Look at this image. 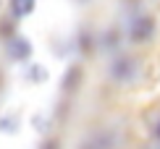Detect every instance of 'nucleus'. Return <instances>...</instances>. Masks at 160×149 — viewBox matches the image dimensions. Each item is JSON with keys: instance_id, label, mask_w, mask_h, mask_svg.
I'll list each match as a JSON object with an SVG mask.
<instances>
[{"instance_id": "nucleus-1", "label": "nucleus", "mask_w": 160, "mask_h": 149, "mask_svg": "<svg viewBox=\"0 0 160 149\" xmlns=\"http://www.w3.org/2000/svg\"><path fill=\"white\" fill-rule=\"evenodd\" d=\"M126 34L137 45L150 42L155 37V18H152V13H139V16H134L129 21V26H126Z\"/></svg>"}, {"instance_id": "nucleus-2", "label": "nucleus", "mask_w": 160, "mask_h": 149, "mask_svg": "<svg viewBox=\"0 0 160 149\" xmlns=\"http://www.w3.org/2000/svg\"><path fill=\"white\" fill-rule=\"evenodd\" d=\"M110 76L113 81H131L137 76V60L131 58V55H118V58H113V63H110Z\"/></svg>"}, {"instance_id": "nucleus-3", "label": "nucleus", "mask_w": 160, "mask_h": 149, "mask_svg": "<svg viewBox=\"0 0 160 149\" xmlns=\"http://www.w3.org/2000/svg\"><path fill=\"white\" fill-rule=\"evenodd\" d=\"M8 58L11 60H29L32 58V42L24 34L11 37V42H8Z\"/></svg>"}, {"instance_id": "nucleus-4", "label": "nucleus", "mask_w": 160, "mask_h": 149, "mask_svg": "<svg viewBox=\"0 0 160 149\" xmlns=\"http://www.w3.org/2000/svg\"><path fill=\"white\" fill-rule=\"evenodd\" d=\"M34 5H37V0H11V11H13V16H18V18L29 16V13L34 11Z\"/></svg>"}, {"instance_id": "nucleus-5", "label": "nucleus", "mask_w": 160, "mask_h": 149, "mask_svg": "<svg viewBox=\"0 0 160 149\" xmlns=\"http://www.w3.org/2000/svg\"><path fill=\"white\" fill-rule=\"evenodd\" d=\"M29 76H32V81H45V76H48V71H45V68H39V65H37V68H32V71H29Z\"/></svg>"}, {"instance_id": "nucleus-6", "label": "nucleus", "mask_w": 160, "mask_h": 149, "mask_svg": "<svg viewBox=\"0 0 160 149\" xmlns=\"http://www.w3.org/2000/svg\"><path fill=\"white\" fill-rule=\"evenodd\" d=\"M152 131H155V139H158V141H160V118H158V120H155V126H152Z\"/></svg>"}]
</instances>
